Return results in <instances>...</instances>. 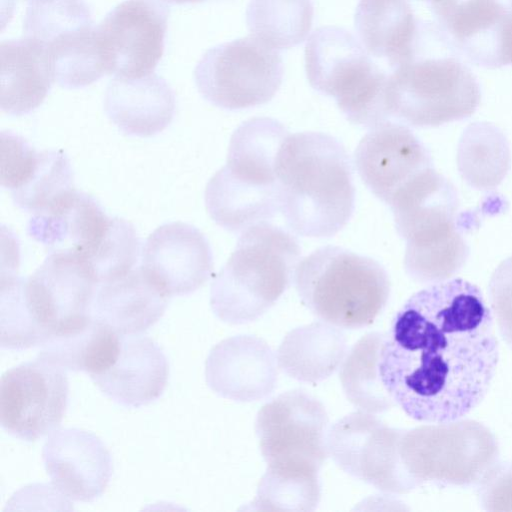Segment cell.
Returning <instances> with one entry per match:
<instances>
[{"instance_id": "obj_12", "label": "cell", "mask_w": 512, "mask_h": 512, "mask_svg": "<svg viewBox=\"0 0 512 512\" xmlns=\"http://www.w3.org/2000/svg\"><path fill=\"white\" fill-rule=\"evenodd\" d=\"M403 429L392 428L372 413L351 412L327 433V451L345 473L383 492L406 494L418 487L400 456Z\"/></svg>"}, {"instance_id": "obj_5", "label": "cell", "mask_w": 512, "mask_h": 512, "mask_svg": "<svg viewBox=\"0 0 512 512\" xmlns=\"http://www.w3.org/2000/svg\"><path fill=\"white\" fill-rule=\"evenodd\" d=\"M293 282L313 315L345 329L371 325L391 290L388 273L379 262L332 245L301 259Z\"/></svg>"}, {"instance_id": "obj_28", "label": "cell", "mask_w": 512, "mask_h": 512, "mask_svg": "<svg viewBox=\"0 0 512 512\" xmlns=\"http://www.w3.org/2000/svg\"><path fill=\"white\" fill-rule=\"evenodd\" d=\"M348 353L345 334L339 327L315 321L289 331L279 345V369L299 382L316 384L329 378Z\"/></svg>"}, {"instance_id": "obj_4", "label": "cell", "mask_w": 512, "mask_h": 512, "mask_svg": "<svg viewBox=\"0 0 512 512\" xmlns=\"http://www.w3.org/2000/svg\"><path fill=\"white\" fill-rule=\"evenodd\" d=\"M301 248L286 229L261 222L244 230L210 289L213 313L246 324L268 311L289 288Z\"/></svg>"}, {"instance_id": "obj_19", "label": "cell", "mask_w": 512, "mask_h": 512, "mask_svg": "<svg viewBox=\"0 0 512 512\" xmlns=\"http://www.w3.org/2000/svg\"><path fill=\"white\" fill-rule=\"evenodd\" d=\"M42 459L53 487L79 502L99 498L113 473L111 455L101 439L78 428L54 431L43 446Z\"/></svg>"}, {"instance_id": "obj_23", "label": "cell", "mask_w": 512, "mask_h": 512, "mask_svg": "<svg viewBox=\"0 0 512 512\" xmlns=\"http://www.w3.org/2000/svg\"><path fill=\"white\" fill-rule=\"evenodd\" d=\"M168 376L169 364L161 347L151 338L135 334L122 336L114 363L91 379L116 403L138 408L162 395Z\"/></svg>"}, {"instance_id": "obj_25", "label": "cell", "mask_w": 512, "mask_h": 512, "mask_svg": "<svg viewBox=\"0 0 512 512\" xmlns=\"http://www.w3.org/2000/svg\"><path fill=\"white\" fill-rule=\"evenodd\" d=\"M168 301L140 266L98 285L93 315L120 335H135L162 317Z\"/></svg>"}, {"instance_id": "obj_1", "label": "cell", "mask_w": 512, "mask_h": 512, "mask_svg": "<svg viewBox=\"0 0 512 512\" xmlns=\"http://www.w3.org/2000/svg\"><path fill=\"white\" fill-rule=\"evenodd\" d=\"M499 360L481 290L463 279L431 284L395 314L380 349L381 380L412 419L456 420L485 397Z\"/></svg>"}, {"instance_id": "obj_31", "label": "cell", "mask_w": 512, "mask_h": 512, "mask_svg": "<svg viewBox=\"0 0 512 512\" xmlns=\"http://www.w3.org/2000/svg\"><path fill=\"white\" fill-rule=\"evenodd\" d=\"M458 170L472 187H497L507 175L511 154L503 132L487 122H475L464 130L458 145Z\"/></svg>"}, {"instance_id": "obj_24", "label": "cell", "mask_w": 512, "mask_h": 512, "mask_svg": "<svg viewBox=\"0 0 512 512\" xmlns=\"http://www.w3.org/2000/svg\"><path fill=\"white\" fill-rule=\"evenodd\" d=\"M104 110L123 133L150 137L172 122L175 93L167 81L155 73L139 78L114 77L105 92Z\"/></svg>"}, {"instance_id": "obj_8", "label": "cell", "mask_w": 512, "mask_h": 512, "mask_svg": "<svg viewBox=\"0 0 512 512\" xmlns=\"http://www.w3.org/2000/svg\"><path fill=\"white\" fill-rule=\"evenodd\" d=\"M399 450L418 487L425 483L479 484L499 457L498 442L490 429L462 418L404 430Z\"/></svg>"}, {"instance_id": "obj_9", "label": "cell", "mask_w": 512, "mask_h": 512, "mask_svg": "<svg viewBox=\"0 0 512 512\" xmlns=\"http://www.w3.org/2000/svg\"><path fill=\"white\" fill-rule=\"evenodd\" d=\"M328 422L324 405L301 389L281 393L263 405L255 432L266 470L318 475L328 456Z\"/></svg>"}, {"instance_id": "obj_18", "label": "cell", "mask_w": 512, "mask_h": 512, "mask_svg": "<svg viewBox=\"0 0 512 512\" xmlns=\"http://www.w3.org/2000/svg\"><path fill=\"white\" fill-rule=\"evenodd\" d=\"M142 269L169 298L200 288L213 271V254L204 234L196 227L171 222L159 226L142 249Z\"/></svg>"}, {"instance_id": "obj_40", "label": "cell", "mask_w": 512, "mask_h": 512, "mask_svg": "<svg viewBox=\"0 0 512 512\" xmlns=\"http://www.w3.org/2000/svg\"><path fill=\"white\" fill-rule=\"evenodd\" d=\"M26 1L31 2V1H34V0H26Z\"/></svg>"}, {"instance_id": "obj_27", "label": "cell", "mask_w": 512, "mask_h": 512, "mask_svg": "<svg viewBox=\"0 0 512 512\" xmlns=\"http://www.w3.org/2000/svg\"><path fill=\"white\" fill-rule=\"evenodd\" d=\"M1 109L21 116L39 107L55 80L44 43L31 37L1 42Z\"/></svg>"}, {"instance_id": "obj_11", "label": "cell", "mask_w": 512, "mask_h": 512, "mask_svg": "<svg viewBox=\"0 0 512 512\" xmlns=\"http://www.w3.org/2000/svg\"><path fill=\"white\" fill-rule=\"evenodd\" d=\"M19 285L43 344L81 329L93 317L98 283L72 253L50 252L30 277L19 278Z\"/></svg>"}, {"instance_id": "obj_26", "label": "cell", "mask_w": 512, "mask_h": 512, "mask_svg": "<svg viewBox=\"0 0 512 512\" xmlns=\"http://www.w3.org/2000/svg\"><path fill=\"white\" fill-rule=\"evenodd\" d=\"M354 26L367 52L392 70L414 58L423 29L409 0H360Z\"/></svg>"}, {"instance_id": "obj_32", "label": "cell", "mask_w": 512, "mask_h": 512, "mask_svg": "<svg viewBox=\"0 0 512 512\" xmlns=\"http://www.w3.org/2000/svg\"><path fill=\"white\" fill-rule=\"evenodd\" d=\"M385 337L370 332L348 351L340 366L339 378L349 402L358 410L379 414L396 403L386 390L379 372L380 349Z\"/></svg>"}, {"instance_id": "obj_37", "label": "cell", "mask_w": 512, "mask_h": 512, "mask_svg": "<svg viewBox=\"0 0 512 512\" xmlns=\"http://www.w3.org/2000/svg\"><path fill=\"white\" fill-rule=\"evenodd\" d=\"M168 3H174V4H183V3H194V2H200L203 0H164Z\"/></svg>"}, {"instance_id": "obj_13", "label": "cell", "mask_w": 512, "mask_h": 512, "mask_svg": "<svg viewBox=\"0 0 512 512\" xmlns=\"http://www.w3.org/2000/svg\"><path fill=\"white\" fill-rule=\"evenodd\" d=\"M66 370L39 357L7 370L0 383V423L10 435L35 441L52 433L67 408Z\"/></svg>"}, {"instance_id": "obj_10", "label": "cell", "mask_w": 512, "mask_h": 512, "mask_svg": "<svg viewBox=\"0 0 512 512\" xmlns=\"http://www.w3.org/2000/svg\"><path fill=\"white\" fill-rule=\"evenodd\" d=\"M277 50L245 37L209 49L194 70L200 94L226 110H240L269 102L283 79Z\"/></svg>"}, {"instance_id": "obj_17", "label": "cell", "mask_w": 512, "mask_h": 512, "mask_svg": "<svg viewBox=\"0 0 512 512\" xmlns=\"http://www.w3.org/2000/svg\"><path fill=\"white\" fill-rule=\"evenodd\" d=\"M389 206L406 249L438 244L462 232L457 190L434 167L403 187Z\"/></svg>"}, {"instance_id": "obj_14", "label": "cell", "mask_w": 512, "mask_h": 512, "mask_svg": "<svg viewBox=\"0 0 512 512\" xmlns=\"http://www.w3.org/2000/svg\"><path fill=\"white\" fill-rule=\"evenodd\" d=\"M169 7L164 0H125L97 26L106 72L121 78L153 73L164 52Z\"/></svg>"}, {"instance_id": "obj_35", "label": "cell", "mask_w": 512, "mask_h": 512, "mask_svg": "<svg viewBox=\"0 0 512 512\" xmlns=\"http://www.w3.org/2000/svg\"><path fill=\"white\" fill-rule=\"evenodd\" d=\"M488 290L499 331L512 348V256L497 266L490 278Z\"/></svg>"}, {"instance_id": "obj_29", "label": "cell", "mask_w": 512, "mask_h": 512, "mask_svg": "<svg viewBox=\"0 0 512 512\" xmlns=\"http://www.w3.org/2000/svg\"><path fill=\"white\" fill-rule=\"evenodd\" d=\"M122 336L93 315L81 329L53 337L43 344L37 357L65 370L86 372L91 377L114 363Z\"/></svg>"}, {"instance_id": "obj_30", "label": "cell", "mask_w": 512, "mask_h": 512, "mask_svg": "<svg viewBox=\"0 0 512 512\" xmlns=\"http://www.w3.org/2000/svg\"><path fill=\"white\" fill-rule=\"evenodd\" d=\"M14 203L37 213L74 189L73 170L62 150H36L27 158L8 188Z\"/></svg>"}, {"instance_id": "obj_15", "label": "cell", "mask_w": 512, "mask_h": 512, "mask_svg": "<svg viewBox=\"0 0 512 512\" xmlns=\"http://www.w3.org/2000/svg\"><path fill=\"white\" fill-rule=\"evenodd\" d=\"M430 8L450 50L478 67L512 65L509 7L496 0H440L430 3Z\"/></svg>"}, {"instance_id": "obj_6", "label": "cell", "mask_w": 512, "mask_h": 512, "mask_svg": "<svg viewBox=\"0 0 512 512\" xmlns=\"http://www.w3.org/2000/svg\"><path fill=\"white\" fill-rule=\"evenodd\" d=\"M305 70L311 87L334 97L351 123L372 128L391 120L389 74L349 31L337 26L316 29L305 46Z\"/></svg>"}, {"instance_id": "obj_16", "label": "cell", "mask_w": 512, "mask_h": 512, "mask_svg": "<svg viewBox=\"0 0 512 512\" xmlns=\"http://www.w3.org/2000/svg\"><path fill=\"white\" fill-rule=\"evenodd\" d=\"M354 163L367 188L388 205L410 181L434 167L418 137L405 124L392 120L367 132L356 147Z\"/></svg>"}, {"instance_id": "obj_39", "label": "cell", "mask_w": 512, "mask_h": 512, "mask_svg": "<svg viewBox=\"0 0 512 512\" xmlns=\"http://www.w3.org/2000/svg\"><path fill=\"white\" fill-rule=\"evenodd\" d=\"M425 1H428V2H430V3H433V2L440 1V0H425Z\"/></svg>"}, {"instance_id": "obj_3", "label": "cell", "mask_w": 512, "mask_h": 512, "mask_svg": "<svg viewBox=\"0 0 512 512\" xmlns=\"http://www.w3.org/2000/svg\"><path fill=\"white\" fill-rule=\"evenodd\" d=\"M289 134L268 117L249 119L234 131L226 164L205 189L206 209L217 225L242 233L280 212L277 159Z\"/></svg>"}, {"instance_id": "obj_7", "label": "cell", "mask_w": 512, "mask_h": 512, "mask_svg": "<svg viewBox=\"0 0 512 512\" xmlns=\"http://www.w3.org/2000/svg\"><path fill=\"white\" fill-rule=\"evenodd\" d=\"M481 101L471 70L454 56H421L393 69L387 85L391 120L436 127L470 117Z\"/></svg>"}, {"instance_id": "obj_2", "label": "cell", "mask_w": 512, "mask_h": 512, "mask_svg": "<svg viewBox=\"0 0 512 512\" xmlns=\"http://www.w3.org/2000/svg\"><path fill=\"white\" fill-rule=\"evenodd\" d=\"M280 213L295 234L329 238L352 217L355 187L349 155L322 132L289 134L277 159Z\"/></svg>"}, {"instance_id": "obj_36", "label": "cell", "mask_w": 512, "mask_h": 512, "mask_svg": "<svg viewBox=\"0 0 512 512\" xmlns=\"http://www.w3.org/2000/svg\"><path fill=\"white\" fill-rule=\"evenodd\" d=\"M481 506L490 512H512V461L496 463L479 482Z\"/></svg>"}, {"instance_id": "obj_34", "label": "cell", "mask_w": 512, "mask_h": 512, "mask_svg": "<svg viewBox=\"0 0 512 512\" xmlns=\"http://www.w3.org/2000/svg\"><path fill=\"white\" fill-rule=\"evenodd\" d=\"M321 498L318 475H284L265 471L250 508L260 511H314Z\"/></svg>"}, {"instance_id": "obj_38", "label": "cell", "mask_w": 512, "mask_h": 512, "mask_svg": "<svg viewBox=\"0 0 512 512\" xmlns=\"http://www.w3.org/2000/svg\"><path fill=\"white\" fill-rule=\"evenodd\" d=\"M509 8L512 11V0H508Z\"/></svg>"}, {"instance_id": "obj_22", "label": "cell", "mask_w": 512, "mask_h": 512, "mask_svg": "<svg viewBox=\"0 0 512 512\" xmlns=\"http://www.w3.org/2000/svg\"><path fill=\"white\" fill-rule=\"evenodd\" d=\"M111 222L94 197L74 188L34 213L27 232L50 252H68L85 260L101 244Z\"/></svg>"}, {"instance_id": "obj_20", "label": "cell", "mask_w": 512, "mask_h": 512, "mask_svg": "<svg viewBox=\"0 0 512 512\" xmlns=\"http://www.w3.org/2000/svg\"><path fill=\"white\" fill-rule=\"evenodd\" d=\"M276 354L255 335H237L216 344L205 362L208 386L219 396L254 402L269 396L278 380Z\"/></svg>"}, {"instance_id": "obj_21", "label": "cell", "mask_w": 512, "mask_h": 512, "mask_svg": "<svg viewBox=\"0 0 512 512\" xmlns=\"http://www.w3.org/2000/svg\"><path fill=\"white\" fill-rule=\"evenodd\" d=\"M36 40L48 48L55 81L63 88L88 86L107 73L89 7L49 18Z\"/></svg>"}, {"instance_id": "obj_33", "label": "cell", "mask_w": 512, "mask_h": 512, "mask_svg": "<svg viewBox=\"0 0 512 512\" xmlns=\"http://www.w3.org/2000/svg\"><path fill=\"white\" fill-rule=\"evenodd\" d=\"M314 16L312 0H250L246 23L251 36L275 50L301 44Z\"/></svg>"}]
</instances>
